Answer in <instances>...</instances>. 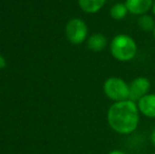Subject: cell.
<instances>
[{
    "label": "cell",
    "instance_id": "6da1fadb",
    "mask_svg": "<svg viewBox=\"0 0 155 154\" xmlns=\"http://www.w3.org/2000/svg\"><path fill=\"white\" fill-rule=\"evenodd\" d=\"M108 123L119 134H130L138 127L139 110L137 103L130 99L114 103L108 110Z\"/></svg>",
    "mask_w": 155,
    "mask_h": 154
},
{
    "label": "cell",
    "instance_id": "7a4b0ae2",
    "mask_svg": "<svg viewBox=\"0 0 155 154\" xmlns=\"http://www.w3.org/2000/svg\"><path fill=\"white\" fill-rule=\"evenodd\" d=\"M110 52L113 57L118 61H131L137 54V43L131 36L118 34L111 41Z\"/></svg>",
    "mask_w": 155,
    "mask_h": 154
},
{
    "label": "cell",
    "instance_id": "3957f363",
    "mask_svg": "<svg viewBox=\"0 0 155 154\" xmlns=\"http://www.w3.org/2000/svg\"><path fill=\"white\" fill-rule=\"evenodd\" d=\"M104 93L114 103L128 100L130 96L129 84L119 77H110L104 84Z\"/></svg>",
    "mask_w": 155,
    "mask_h": 154
},
{
    "label": "cell",
    "instance_id": "277c9868",
    "mask_svg": "<svg viewBox=\"0 0 155 154\" xmlns=\"http://www.w3.org/2000/svg\"><path fill=\"white\" fill-rule=\"evenodd\" d=\"M65 35L73 44H80L87 39L88 27L86 22L79 18H73L65 25Z\"/></svg>",
    "mask_w": 155,
    "mask_h": 154
},
{
    "label": "cell",
    "instance_id": "5b68a950",
    "mask_svg": "<svg viewBox=\"0 0 155 154\" xmlns=\"http://www.w3.org/2000/svg\"><path fill=\"white\" fill-rule=\"evenodd\" d=\"M150 88H151V82L147 77H136L129 84V91H130L129 99L136 103L143 96L149 94Z\"/></svg>",
    "mask_w": 155,
    "mask_h": 154
},
{
    "label": "cell",
    "instance_id": "8992f818",
    "mask_svg": "<svg viewBox=\"0 0 155 154\" xmlns=\"http://www.w3.org/2000/svg\"><path fill=\"white\" fill-rule=\"evenodd\" d=\"M129 13L136 16H141L152 8L153 0H126L124 2Z\"/></svg>",
    "mask_w": 155,
    "mask_h": 154
},
{
    "label": "cell",
    "instance_id": "52a82bcc",
    "mask_svg": "<svg viewBox=\"0 0 155 154\" xmlns=\"http://www.w3.org/2000/svg\"><path fill=\"white\" fill-rule=\"evenodd\" d=\"M137 107L143 115L155 118V94L149 93L137 101Z\"/></svg>",
    "mask_w": 155,
    "mask_h": 154
},
{
    "label": "cell",
    "instance_id": "ba28073f",
    "mask_svg": "<svg viewBox=\"0 0 155 154\" xmlns=\"http://www.w3.org/2000/svg\"><path fill=\"white\" fill-rule=\"evenodd\" d=\"M108 44V39L100 33H95L89 37L87 47L92 52H101Z\"/></svg>",
    "mask_w": 155,
    "mask_h": 154
},
{
    "label": "cell",
    "instance_id": "9c48e42d",
    "mask_svg": "<svg viewBox=\"0 0 155 154\" xmlns=\"http://www.w3.org/2000/svg\"><path fill=\"white\" fill-rule=\"evenodd\" d=\"M106 2L107 0H78L80 8L88 14H95L99 12L104 8Z\"/></svg>",
    "mask_w": 155,
    "mask_h": 154
},
{
    "label": "cell",
    "instance_id": "30bf717a",
    "mask_svg": "<svg viewBox=\"0 0 155 154\" xmlns=\"http://www.w3.org/2000/svg\"><path fill=\"white\" fill-rule=\"evenodd\" d=\"M128 13L129 11L126 4L121 3V2H117V3L113 4L112 8H110V16L114 20H123L127 17Z\"/></svg>",
    "mask_w": 155,
    "mask_h": 154
},
{
    "label": "cell",
    "instance_id": "8fae6325",
    "mask_svg": "<svg viewBox=\"0 0 155 154\" xmlns=\"http://www.w3.org/2000/svg\"><path fill=\"white\" fill-rule=\"evenodd\" d=\"M137 23H138V27L140 28L143 31H146V32H150V31L153 32V30L155 28L154 18L148 14L139 16L138 19H137Z\"/></svg>",
    "mask_w": 155,
    "mask_h": 154
},
{
    "label": "cell",
    "instance_id": "7c38bea8",
    "mask_svg": "<svg viewBox=\"0 0 155 154\" xmlns=\"http://www.w3.org/2000/svg\"><path fill=\"white\" fill-rule=\"evenodd\" d=\"M5 67V59L0 55V69H3Z\"/></svg>",
    "mask_w": 155,
    "mask_h": 154
},
{
    "label": "cell",
    "instance_id": "4fadbf2b",
    "mask_svg": "<svg viewBox=\"0 0 155 154\" xmlns=\"http://www.w3.org/2000/svg\"><path fill=\"white\" fill-rule=\"evenodd\" d=\"M108 154H126V153L120 150H113V151H111V152H109Z\"/></svg>",
    "mask_w": 155,
    "mask_h": 154
},
{
    "label": "cell",
    "instance_id": "5bb4252c",
    "mask_svg": "<svg viewBox=\"0 0 155 154\" xmlns=\"http://www.w3.org/2000/svg\"><path fill=\"white\" fill-rule=\"evenodd\" d=\"M151 142L155 146V129L153 130V132H152V134H151Z\"/></svg>",
    "mask_w": 155,
    "mask_h": 154
},
{
    "label": "cell",
    "instance_id": "9a60e30c",
    "mask_svg": "<svg viewBox=\"0 0 155 154\" xmlns=\"http://www.w3.org/2000/svg\"><path fill=\"white\" fill-rule=\"evenodd\" d=\"M151 11H152V14H153V16L155 17V0H153V4H152Z\"/></svg>",
    "mask_w": 155,
    "mask_h": 154
},
{
    "label": "cell",
    "instance_id": "2e32d148",
    "mask_svg": "<svg viewBox=\"0 0 155 154\" xmlns=\"http://www.w3.org/2000/svg\"><path fill=\"white\" fill-rule=\"evenodd\" d=\"M153 37L155 38V28H154V30H153Z\"/></svg>",
    "mask_w": 155,
    "mask_h": 154
},
{
    "label": "cell",
    "instance_id": "e0dca14e",
    "mask_svg": "<svg viewBox=\"0 0 155 154\" xmlns=\"http://www.w3.org/2000/svg\"><path fill=\"white\" fill-rule=\"evenodd\" d=\"M154 154H155V153H154Z\"/></svg>",
    "mask_w": 155,
    "mask_h": 154
}]
</instances>
